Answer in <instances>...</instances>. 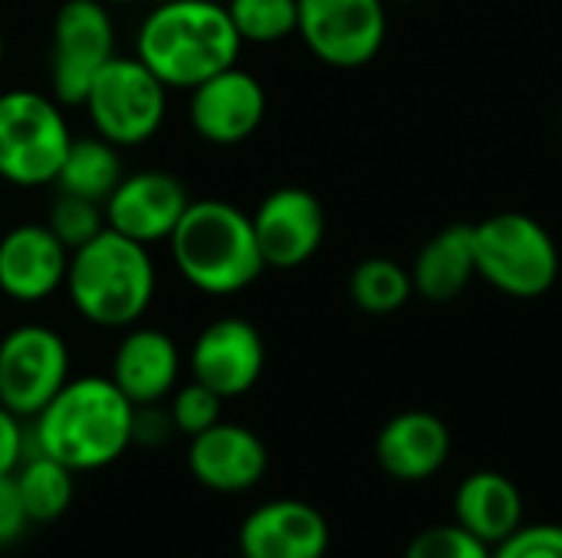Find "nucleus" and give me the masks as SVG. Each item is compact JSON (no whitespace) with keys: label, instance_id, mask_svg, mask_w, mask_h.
<instances>
[{"label":"nucleus","instance_id":"f257e3e1","mask_svg":"<svg viewBox=\"0 0 562 558\" xmlns=\"http://www.w3.org/2000/svg\"><path fill=\"white\" fill-rule=\"evenodd\" d=\"M26 454H46L76 474L102 470L132 447L135 405L105 375L69 378L56 398L30 418Z\"/></svg>","mask_w":562,"mask_h":558},{"label":"nucleus","instance_id":"f03ea898","mask_svg":"<svg viewBox=\"0 0 562 558\" xmlns=\"http://www.w3.org/2000/svg\"><path fill=\"white\" fill-rule=\"evenodd\" d=\"M240 33L217 0H165L135 33V56L168 86L194 89L240 56Z\"/></svg>","mask_w":562,"mask_h":558},{"label":"nucleus","instance_id":"7ed1b4c3","mask_svg":"<svg viewBox=\"0 0 562 558\" xmlns=\"http://www.w3.org/2000/svg\"><path fill=\"white\" fill-rule=\"evenodd\" d=\"M168 250L181 280L207 296L244 293L267 270L250 214L227 201H191Z\"/></svg>","mask_w":562,"mask_h":558},{"label":"nucleus","instance_id":"20e7f679","mask_svg":"<svg viewBox=\"0 0 562 558\" xmlns=\"http://www.w3.org/2000/svg\"><path fill=\"white\" fill-rule=\"evenodd\" d=\"M158 286L145 243L105 227L69 253L66 296L72 309L99 329H132L151 306Z\"/></svg>","mask_w":562,"mask_h":558},{"label":"nucleus","instance_id":"39448f33","mask_svg":"<svg viewBox=\"0 0 562 558\" xmlns=\"http://www.w3.org/2000/svg\"><path fill=\"white\" fill-rule=\"evenodd\" d=\"M474 230L477 276L510 299H540L557 286L560 250L550 230L520 210L491 214Z\"/></svg>","mask_w":562,"mask_h":558},{"label":"nucleus","instance_id":"423d86ee","mask_svg":"<svg viewBox=\"0 0 562 558\" xmlns=\"http://www.w3.org/2000/svg\"><path fill=\"white\" fill-rule=\"evenodd\" d=\"M72 145L69 122L56 99L36 89L0 92V181L46 187L56 181Z\"/></svg>","mask_w":562,"mask_h":558},{"label":"nucleus","instance_id":"0eeeda50","mask_svg":"<svg viewBox=\"0 0 562 558\" xmlns=\"http://www.w3.org/2000/svg\"><path fill=\"white\" fill-rule=\"evenodd\" d=\"M92 132L115 148H135L158 135L168 115V86L138 59L112 56L82 95Z\"/></svg>","mask_w":562,"mask_h":558},{"label":"nucleus","instance_id":"6e6552de","mask_svg":"<svg viewBox=\"0 0 562 558\" xmlns=\"http://www.w3.org/2000/svg\"><path fill=\"white\" fill-rule=\"evenodd\" d=\"M115 56V23L102 0H63L53 16L49 82L59 105H82L95 72Z\"/></svg>","mask_w":562,"mask_h":558},{"label":"nucleus","instance_id":"1a4fd4ad","mask_svg":"<svg viewBox=\"0 0 562 558\" xmlns=\"http://www.w3.org/2000/svg\"><path fill=\"white\" fill-rule=\"evenodd\" d=\"M69 382V349L49 326L26 322L0 339V405L16 418H36Z\"/></svg>","mask_w":562,"mask_h":558},{"label":"nucleus","instance_id":"9d476101","mask_svg":"<svg viewBox=\"0 0 562 558\" xmlns=\"http://www.w3.org/2000/svg\"><path fill=\"white\" fill-rule=\"evenodd\" d=\"M296 33L319 62L359 69L385 46V0H300Z\"/></svg>","mask_w":562,"mask_h":558},{"label":"nucleus","instance_id":"9b49d317","mask_svg":"<svg viewBox=\"0 0 562 558\" xmlns=\"http://www.w3.org/2000/svg\"><path fill=\"white\" fill-rule=\"evenodd\" d=\"M267 115V92L260 79L237 62L214 72L191 89L188 118L201 141L207 145H240L247 141Z\"/></svg>","mask_w":562,"mask_h":558},{"label":"nucleus","instance_id":"f8f14e48","mask_svg":"<svg viewBox=\"0 0 562 558\" xmlns=\"http://www.w3.org/2000/svg\"><path fill=\"white\" fill-rule=\"evenodd\" d=\"M260 257L270 270H296L326 237V210L306 187H277L250 214Z\"/></svg>","mask_w":562,"mask_h":558},{"label":"nucleus","instance_id":"ddd939ff","mask_svg":"<svg viewBox=\"0 0 562 558\" xmlns=\"http://www.w3.org/2000/svg\"><path fill=\"white\" fill-rule=\"evenodd\" d=\"M188 204H191L188 187L175 174L135 171L115 184L102 210H105V227H112L128 240L155 247V243H168Z\"/></svg>","mask_w":562,"mask_h":558},{"label":"nucleus","instance_id":"4468645a","mask_svg":"<svg viewBox=\"0 0 562 558\" xmlns=\"http://www.w3.org/2000/svg\"><path fill=\"white\" fill-rule=\"evenodd\" d=\"M191 378L221 398L247 395L267 365V345L254 322L227 316L201 329L191 345Z\"/></svg>","mask_w":562,"mask_h":558},{"label":"nucleus","instance_id":"2eb2a0df","mask_svg":"<svg viewBox=\"0 0 562 558\" xmlns=\"http://www.w3.org/2000/svg\"><path fill=\"white\" fill-rule=\"evenodd\" d=\"M69 250L46 224H16L0 237V293L33 306L66 286Z\"/></svg>","mask_w":562,"mask_h":558},{"label":"nucleus","instance_id":"dca6fc26","mask_svg":"<svg viewBox=\"0 0 562 558\" xmlns=\"http://www.w3.org/2000/svg\"><path fill=\"white\" fill-rule=\"evenodd\" d=\"M237 546L244 558H326L329 523L303 500H270L247 513Z\"/></svg>","mask_w":562,"mask_h":558},{"label":"nucleus","instance_id":"f3484780","mask_svg":"<svg viewBox=\"0 0 562 558\" xmlns=\"http://www.w3.org/2000/svg\"><path fill=\"white\" fill-rule=\"evenodd\" d=\"M188 467L191 477L214 493H244L263 480L270 454L250 428L217 421L191 437Z\"/></svg>","mask_w":562,"mask_h":558},{"label":"nucleus","instance_id":"a211bd4d","mask_svg":"<svg viewBox=\"0 0 562 558\" xmlns=\"http://www.w3.org/2000/svg\"><path fill=\"white\" fill-rule=\"evenodd\" d=\"M181 352L178 342L151 326H132L115 355H112V382L115 388L138 405H161L178 388Z\"/></svg>","mask_w":562,"mask_h":558},{"label":"nucleus","instance_id":"6ab92c4d","mask_svg":"<svg viewBox=\"0 0 562 558\" xmlns=\"http://www.w3.org/2000/svg\"><path fill=\"white\" fill-rule=\"evenodd\" d=\"M451 457V431L431 411H402L389 418L375 437L379 467L402 483L435 477Z\"/></svg>","mask_w":562,"mask_h":558},{"label":"nucleus","instance_id":"aec40b11","mask_svg":"<svg viewBox=\"0 0 562 558\" xmlns=\"http://www.w3.org/2000/svg\"><path fill=\"white\" fill-rule=\"evenodd\" d=\"M454 523L491 549L524 526V493L497 470H477L454 490Z\"/></svg>","mask_w":562,"mask_h":558},{"label":"nucleus","instance_id":"412c9836","mask_svg":"<svg viewBox=\"0 0 562 558\" xmlns=\"http://www.w3.org/2000/svg\"><path fill=\"white\" fill-rule=\"evenodd\" d=\"M412 286L428 303H454L477 276L474 230L471 224H451L438 230L415 257Z\"/></svg>","mask_w":562,"mask_h":558},{"label":"nucleus","instance_id":"4be33fe9","mask_svg":"<svg viewBox=\"0 0 562 558\" xmlns=\"http://www.w3.org/2000/svg\"><path fill=\"white\" fill-rule=\"evenodd\" d=\"M122 178L125 174H122L119 148L99 135H86V138H72L53 184L66 194H79V197L105 204V197L115 191Z\"/></svg>","mask_w":562,"mask_h":558},{"label":"nucleus","instance_id":"5701e85b","mask_svg":"<svg viewBox=\"0 0 562 558\" xmlns=\"http://www.w3.org/2000/svg\"><path fill=\"white\" fill-rule=\"evenodd\" d=\"M72 477L76 470L46 454H26L20 460L13 480L30 523H56L72 506Z\"/></svg>","mask_w":562,"mask_h":558},{"label":"nucleus","instance_id":"b1692460","mask_svg":"<svg viewBox=\"0 0 562 558\" xmlns=\"http://www.w3.org/2000/svg\"><path fill=\"white\" fill-rule=\"evenodd\" d=\"M349 296L369 316L398 312L415 296L412 273L402 263L389 260V257H369V260H362L352 270V276H349Z\"/></svg>","mask_w":562,"mask_h":558},{"label":"nucleus","instance_id":"393cba45","mask_svg":"<svg viewBox=\"0 0 562 558\" xmlns=\"http://www.w3.org/2000/svg\"><path fill=\"white\" fill-rule=\"evenodd\" d=\"M244 43H280L296 33L300 0H227Z\"/></svg>","mask_w":562,"mask_h":558},{"label":"nucleus","instance_id":"a878e982","mask_svg":"<svg viewBox=\"0 0 562 558\" xmlns=\"http://www.w3.org/2000/svg\"><path fill=\"white\" fill-rule=\"evenodd\" d=\"M46 227L63 240V247L72 253L82 243H89L92 237H99L105 230V210L99 201L79 197V194H66L59 191L56 201L49 204V217Z\"/></svg>","mask_w":562,"mask_h":558},{"label":"nucleus","instance_id":"bb28decb","mask_svg":"<svg viewBox=\"0 0 562 558\" xmlns=\"http://www.w3.org/2000/svg\"><path fill=\"white\" fill-rule=\"evenodd\" d=\"M221 401H224L221 395H214L211 388H204L194 378L188 385L175 388L171 391V405H168V414L175 421V431L178 434H188V437L207 431L211 424L221 421Z\"/></svg>","mask_w":562,"mask_h":558},{"label":"nucleus","instance_id":"cd10ccee","mask_svg":"<svg viewBox=\"0 0 562 558\" xmlns=\"http://www.w3.org/2000/svg\"><path fill=\"white\" fill-rule=\"evenodd\" d=\"M405 558H491V546L461 529L458 523H445L422 529L408 543Z\"/></svg>","mask_w":562,"mask_h":558},{"label":"nucleus","instance_id":"c85d7f7f","mask_svg":"<svg viewBox=\"0 0 562 558\" xmlns=\"http://www.w3.org/2000/svg\"><path fill=\"white\" fill-rule=\"evenodd\" d=\"M491 558H562V526L557 523L520 526L514 536H507L491 549Z\"/></svg>","mask_w":562,"mask_h":558},{"label":"nucleus","instance_id":"c756f323","mask_svg":"<svg viewBox=\"0 0 562 558\" xmlns=\"http://www.w3.org/2000/svg\"><path fill=\"white\" fill-rule=\"evenodd\" d=\"M26 526H30L26 506L20 500L13 474H7V477H0V549L13 546L26 533Z\"/></svg>","mask_w":562,"mask_h":558},{"label":"nucleus","instance_id":"7c9ffc66","mask_svg":"<svg viewBox=\"0 0 562 558\" xmlns=\"http://www.w3.org/2000/svg\"><path fill=\"white\" fill-rule=\"evenodd\" d=\"M175 434H178V431H175V421H171L168 408H158V405H138V408H135L132 444L158 447V444H168Z\"/></svg>","mask_w":562,"mask_h":558},{"label":"nucleus","instance_id":"2f4dec72","mask_svg":"<svg viewBox=\"0 0 562 558\" xmlns=\"http://www.w3.org/2000/svg\"><path fill=\"white\" fill-rule=\"evenodd\" d=\"M26 457V428L10 408L0 405V477L13 474Z\"/></svg>","mask_w":562,"mask_h":558},{"label":"nucleus","instance_id":"473e14b6","mask_svg":"<svg viewBox=\"0 0 562 558\" xmlns=\"http://www.w3.org/2000/svg\"><path fill=\"white\" fill-rule=\"evenodd\" d=\"M102 3H138V0H102Z\"/></svg>","mask_w":562,"mask_h":558},{"label":"nucleus","instance_id":"72a5a7b5","mask_svg":"<svg viewBox=\"0 0 562 558\" xmlns=\"http://www.w3.org/2000/svg\"><path fill=\"white\" fill-rule=\"evenodd\" d=\"M0 62H3V33H0Z\"/></svg>","mask_w":562,"mask_h":558},{"label":"nucleus","instance_id":"f704fd0d","mask_svg":"<svg viewBox=\"0 0 562 558\" xmlns=\"http://www.w3.org/2000/svg\"><path fill=\"white\" fill-rule=\"evenodd\" d=\"M385 3H408V0H385Z\"/></svg>","mask_w":562,"mask_h":558},{"label":"nucleus","instance_id":"c9c22d12","mask_svg":"<svg viewBox=\"0 0 562 558\" xmlns=\"http://www.w3.org/2000/svg\"><path fill=\"white\" fill-rule=\"evenodd\" d=\"M0 187H3V181H0Z\"/></svg>","mask_w":562,"mask_h":558}]
</instances>
